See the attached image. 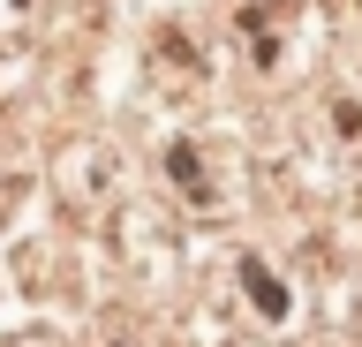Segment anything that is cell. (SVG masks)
Returning <instances> with one entry per match:
<instances>
[{
  "mask_svg": "<svg viewBox=\"0 0 362 347\" xmlns=\"http://www.w3.org/2000/svg\"><path fill=\"white\" fill-rule=\"evenodd\" d=\"M242 287L257 295V310H264V317H287V287H279V279H272L257 257H242Z\"/></svg>",
  "mask_w": 362,
  "mask_h": 347,
  "instance_id": "6da1fadb",
  "label": "cell"
}]
</instances>
